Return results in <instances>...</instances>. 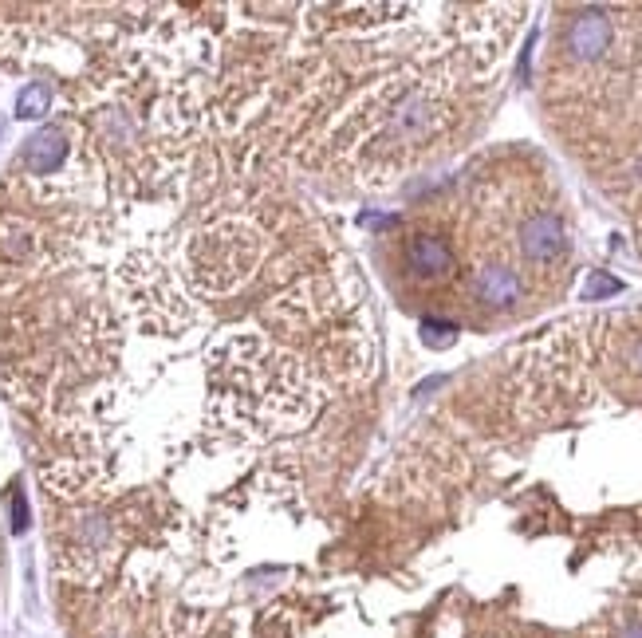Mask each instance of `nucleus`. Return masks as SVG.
Returning a JSON list of instances; mask_svg holds the SVG:
<instances>
[{
	"label": "nucleus",
	"mask_w": 642,
	"mask_h": 638,
	"mask_svg": "<svg viewBox=\"0 0 642 638\" xmlns=\"http://www.w3.org/2000/svg\"><path fill=\"white\" fill-rule=\"evenodd\" d=\"M520 253L528 256L532 264H552L568 253V229L556 213L540 209V213H528L524 225H520Z\"/></svg>",
	"instance_id": "f03ea898"
},
{
	"label": "nucleus",
	"mask_w": 642,
	"mask_h": 638,
	"mask_svg": "<svg viewBox=\"0 0 642 638\" xmlns=\"http://www.w3.org/2000/svg\"><path fill=\"white\" fill-rule=\"evenodd\" d=\"M619 292V280H611V276H603V272H591V280L583 284V300L591 304V300H603V296H615Z\"/></svg>",
	"instance_id": "6e6552de"
},
{
	"label": "nucleus",
	"mask_w": 642,
	"mask_h": 638,
	"mask_svg": "<svg viewBox=\"0 0 642 638\" xmlns=\"http://www.w3.org/2000/svg\"><path fill=\"white\" fill-rule=\"evenodd\" d=\"M611 40H615V28H611L607 12L587 8V12H579L576 20L568 24L564 48H568V56H572L576 64H591V60H599V56L611 48Z\"/></svg>",
	"instance_id": "7ed1b4c3"
},
{
	"label": "nucleus",
	"mask_w": 642,
	"mask_h": 638,
	"mask_svg": "<svg viewBox=\"0 0 642 638\" xmlns=\"http://www.w3.org/2000/svg\"><path fill=\"white\" fill-rule=\"evenodd\" d=\"M619 638H642V623H635V627H627V631H623Z\"/></svg>",
	"instance_id": "f8f14e48"
},
{
	"label": "nucleus",
	"mask_w": 642,
	"mask_h": 638,
	"mask_svg": "<svg viewBox=\"0 0 642 638\" xmlns=\"http://www.w3.org/2000/svg\"><path fill=\"white\" fill-rule=\"evenodd\" d=\"M406 268L418 280H442L453 272V249L438 233H414L406 241Z\"/></svg>",
	"instance_id": "20e7f679"
},
{
	"label": "nucleus",
	"mask_w": 642,
	"mask_h": 638,
	"mask_svg": "<svg viewBox=\"0 0 642 638\" xmlns=\"http://www.w3.org/2000/svg\"><path fill=\"white\" fill-rule=\"evenodd\" d=\"M260 256V245L253 233H245L241 225H217L209 229L197 245H193V268L209 280V288H233Z\"/></svg>",
	"instance_id": "f257e3e1"
},
{
	"label": "nucleus",
	"mask_w": 642,
	"mask_h": 638,
	"mask_svg": "<svg viewBox=\"0 0 642 638\" xmlns=\"http://www.w3.org/2000/svg\"><path fill=\"white\" fill-rule=\"evenodd\" d=\"M64 162H67V138L60 127L36 130V134L24 142V170H28V174L48 178V174H56Z\"/></svg>",
	"instance_id": "423d86ee"
},
{
	"label": "nucleus",
	"mask_w": 642,
	"mask_h": 638,
	"mask_svg": "<svg viewBox=\"0 0 642 638\" xmlns=\"http://www.w3.org/2000/svg\"><path fill=\"white\" fill-rule=\"evenodd\" d=\"M422 335H426V343H434V347H446L453 335L450 323H422Z\"/></svg>",
	"instance_id": "1a4fd4ad"
},
{
	"label": "nucleus",
	"mask_w": 642,
	"mask_h": 638,
	"mask_svg": "<svg viewBox=\"0 0 642 638\" xmlns=\"http://www.w3.org/2000/svg\"><path fill=\"white\" fill-rule=\"evenodd\" d=\"M48 107H52V87L48 83H28L20 91V99H16V115L20 119H40V115H48Z\"/></svg>",
	"instance_id": "0eeeda50"
},
{
	"label": "nucleus",
	"mask_w": 642,
	"mask_h": 638,
	"mask_svg": "<svg viewBox=\"0 0 642 638\" xmlns=\"http://www.w3.org/2000/svg\"><path fill=\"white\" fill-rule=\"evenodd\" d=\"M12 532H28V501H24V493L12 497Z\"/></svg>",
	"instance_id": "9d476101"
},
{
	"label": "nucleus",
	"mask_w": 642,
	"mask_h": 638,
	"mask_svg": "<svg viewBox=\"0 0 642 638\" xmlns=\"http://www.w3.org/2000/svg\"><path fill=\"white\" fill-rule=\"evenodd\" d=\"M631 367H635V371H642V339L635 343V351H631Z\"/></svg>",
	"instance_id": "9b49d317"
},
{
	"label": "nucleus",
	"mask_w": 642,
	"mask_h": 638,
	"mask_svg": "<svg viewBox=\"0 0 642 638\" xmlns=\"http://www.w3.org/2000/svg\"><path fill=\"white\" fill-rule=\"evenodd\" d=\"M473 296L481 304H489V308H509L524 296V284H520V276L509 264H485L473 276Z\"/></svg>",
	"instance_id": "39448f33"
}]
</instances>
